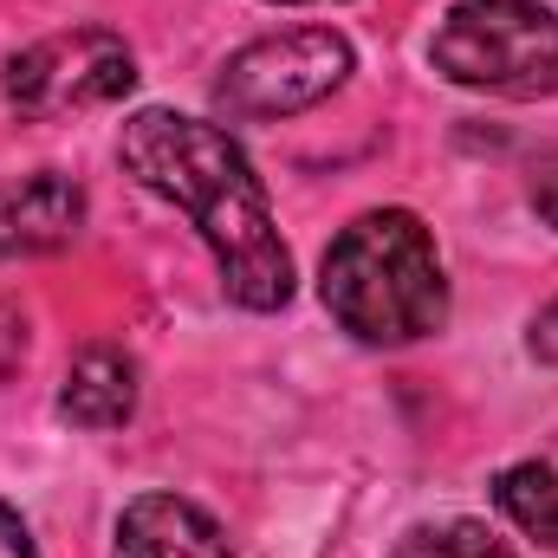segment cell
<instances>
[{
	"label": "cell",
	"mask_w": 558,
	"mask_h": 558,
	"mask_svg": "<svg viewBox=\"0 0 558 558\" xmlns=\"http://www.w3.org/2000/svg\"><path fill=\"white\" fill-rule=\"evenodd\" d=\"M390 558H520V553L481 520H428V526H410Z\"/></svg>",
	"instance_id": "obj_10"
},
{
	"label": "cell",
	"mask_w": 558,
	"mask_h": 558,
	"mask_svg": "<svg viewBox=\"0 0 558 558\" xmlns=\"http://www.w3.org/2000/svg\"><path fill=\"white\" fill-rule=\"evenodd\" d=\"M111 558H234L228 533L182 494H137L118 513Z\"/></svg>",
	"instance_id": "obj_7"
},
{
	"label": "cell",
	"mask_w": 558,
	"mask_h": 558,
	"mask_svg": "<svg viewBox=\"0 0 558 558\" xmlns=\"http://www.w3.org/2000/svg\"><path fill=\"white\" fill-rule=\"evenodd\" d=\"M0 558H33V533L7 500H0Z\"/></svg>",
	"instance_id": "obj_13"
},
{
	"label": "cell",
	"mask_w": 558,
	"mask_h": 558,
	"mask_svg": "<svg viewBox=\"0 0 558 558\" xmlns=\"http://www.w3.org/2000/svg\"><path fill=\"white\" fill-rule=\"evenodd\" d=\"M533 208H539L546 228H558V156L539 162V175H533Z\"/></svg>",
	"instance_id": "obj_12"
},
{
	"label": "cell",
	"mask_w": 558,
	"mask_h": 558,
	"mask_svg": "<svg viewBox=\"0 0 558 558\" xmlns=\"http://www.w3.org/2000/svg\"><path fill=\"white\" fill-rule=\"evenodd\" d=\"M351 39L331 26H292L274 39L241 46L221 78H215V111L234 124H267V118H292L325 105L344 78H351Z\"/></svg>",
	"instance_id": "obj_4"
},
{
	"label": "cell",
	"mask_w": 558,
	"mask_h": 558,
	"mask_svg": "<svg viewBox=\"0 0 558 558\" xmlns=\"http://www.w3.org/2000/svg\"><path fill=\"white\" fill-rule=\"evenodd\" d=\"M279 7H312V0H279Z\"/></svg>",
	"instance_id": "obj_14"
},
{
	"label": "cell",
	"mask_w": 558,
	"mask_h": 558,
	"mask_svg": "<svg viewBox=\"0 0 558 558\" xmlns=\"http://www.w3.org/2000/svg\"><path fill=\"white\" fill-rule=\"evenodd\" d=\"M137 85V59L118 33L105 26H72V33H46L33 46H20L0 72V92L7 105L26 118V124H52V118H72V111H98V105H118L124 92Z\"/></svg>",
	"instance_id": "obj_5"
},
{
	"label": "cell",
	"mask_w": 558,
	"mask_h": 558,
	"mask_svg": "<svg viewBox=\"0 0 558 558\" xmlns=\"http://www.w3.org/2000/svg\"><path fill=\"white\" fill-rule=\"evenodd\" d=\"M526 344H533V357H539V364H558V299H553V305H539V318H533V338H526Z\"/></svg>",
	"instance_id": "obj_11"
},
{
	"label": "cell",
	"mask_w": 558,
	"mask_h": 558,
	"mask_svg": "<svg viewBox=\"0 0 558 558\" xmlns=\"http://www.w3.org/2000/svg\"><path fill=\"white\" fill-rule=\"evenodd\" d=\"M325 312L357 338V344H416L441 331L448 318V274L435 254V234L410 208H371L357 215L325 267H318Z\"/></svg>",
	"instance_id": "obj_2"
},
{
	"label": "cell",
	"mask_w": 558,
	"mask_h": 558,
	"mask_svg": "<svg viewBox=\"0 0 558 558\" xmlns=\"http://www.w3.org/2000/svg\"><path fill=\"white\" fill-rule=\"evenodd\" d=\"M85 228V189L59 169L0 175V260H33L72 247Z\"/></svg>",
	"instance_id": "obj_6"
},
{
	"label": "cell",
	"mask_w": 558,
	"mask_h": 558,
	"mask_svg": "<svg viewBox=\"0 0 558 558\" xmlns=\"http://www.w3.org/2000/svg\"><path fill=\"white\" fill-rule=\"evenodd\" d=\"M494 500H500V513H507L526 539H539V546L558 553V468L553 461H513V468L494 481Z\"/></svg>",
	"instance_id": "obj_9"
},
{
	"label": "cell",
	"mask_w": 558,
	"mask_h": 558,
	"mask_svg": "<svg viewBox=\"0 0 558 558\" xmlns=\"http://www.w3.org/2000/svg\"><path fill=\"white\" fill-rule=\"evenodd\" d=\"M59 416L78 428H124L137 416V364L111 344L72 357V371L59 384Z\"/></svg>",
	"instance_id": "obj_8"
},
{
	"label": "cell",
	"mask_w": 558,
	"mask_h": 558,
	"mask_svg": "<svg viewBox=\"0 0 558 558\" xmlns=\"http://www.w3.org/2000/svg\"><path fill=\"white\" fill-rule=\"evenodd\" d=\"M435 72L494 92V98H553L558 92V13L539 0H461L428 46Z\"/></svg>",
	"instance_id": "obj_3"
},
{
	"label": "cell",
	"mask_w": 558,
	"mask_h": 558,
	"mask_svg": "<svg viewBox=\"0 0 558 558\" xmlns=\"http://www.w3.org/2000/svg\"><path fill=\"white\" fill-rule=\"evenodd\" d=\"M124 175H137L149 195L175 202L195 234L208 241L221 292L247 312H279L292 299V254L274 228L267 189L247 162V149L208 118L182 111H137L118 137Z\"/></svg>",
	"instance_id": "obj_1"
}]
</instances>
